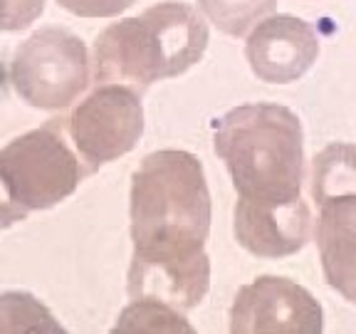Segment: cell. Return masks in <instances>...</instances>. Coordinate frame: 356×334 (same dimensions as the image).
<instances>
[{"instance_id":"1","label":"cell","mask_w":356,"mask_h":334,"mask_svg":"<svg viewBox=\"0 0 356 334\" xmlns=\"http://www.w3.org/2000/svg\"><path fill=\"white\" fill-rule=\"evenodd\" d=\"M211 233V191L188 151H154L131 178V240L139 260H193Z\"/></svg>"},{"instance_id":"2","label":"cell","mask_w":356,"mask_h":334,"mask_svg":"<svg viewBox=\"0 0 356 334\" xmlns=\"http://www.w3.org/2000/svg\"><path fill=\"white\" fill-rule=\"evenodd\" d=\"M216 154L240 198L289 203L305 181V141L295 111L282 104H240L216 127Z\"/></svg>"},{"instance_id":"3","label":"cell","mask_w":356,"mask_h":334,"mask_svg":"<svg viewBox=\"0 0 356 334\" xmlns=\"http://www.w3.org/2000/svg\"><path fill=\"white\" fill-rule=\"evenodd\" d=\"M208 47V25L186 3H159L139 17L111 22L95 42L99 84H124L144 92L200 62Z\"/></svg>"},{"instance_id":"4","label":"cell","mask_w":356,"mask_h":334,"mask_svg":"<svg viewBox=\"0 0 356 334\" xmlns=\"http://www.w3.org/2000/svg\"><path fill=\"white\" fill-rule=\"evenodd\" d=\"M312 198L319 206L317 245L329 287L356 305V146L329 144L314 156Z\"/></svg>"},{"instance_id":"5","label":"cell","mask_w":356,"mask_h":334,"mask_svg":"<svg viewBox=\"0 0 356 334\" xmlns=\"http://www.w3.org/2000/svg\"><path fill=\"white\" fill-rule=\"evenodd\" d=\"M84 173L87 168H82V159L67 144L60 119L22 134L0 149V178L28 211H44L70 198Z\"/></svg>"},{"instance_id":"6","label":"cell","mask_w":356,"mask_h":334,"mask_svg":"<svg viewBox=\"0 0 356 334\" xmlns=\"http://www.w3.org/2000/svg\"><path fill=\"white\" fill-rule=\"evenodd\" d=\"M10 82L30 106L65 109L89 84L87 47L70 30H38L13 55Z\"/></svg>"},{"instance_id":"7","label":"cell","mask_w":356,"mask_h":334,"mask_svg":"<svg viewBox=\"0 0 356 334\" xmlns=\"http://www.w3.org/2000/svg\"><path fill=\"white\" fill-rule=\"evenodd\" d=\"M67 134L87 173L129 154L144 134L139 92L124 84H99L67 119Z\"/></svg>"},{"instance_id":"8","label":"cell","mask_w":356,"mask_h":334,"mask_svg":"<svg viewBox=\"0 0 356 334\" xmlns=\"http://www.w3.org/2000/svg\"><path fill=\"white\" fill-rule=\"evenodd\" d=\"M235 334H319L322 305L302 285L287 278H257L238 289L230 310Z\"/></svg>"},{"instance_id":"9","label":"cell","mask_w":356,"mask_h":334,"mask_svg":"<svg viewBox=\"0 0 356 334\" xmlns=\"http://www.w3.org/2000/svg\"><path fill=\"white\" fill-rule=\"evenodd\" d=\"M319 55V38L309 22L295 15H273L257 22L248 38L245 57L257 79L287 84L300 79Z\"/></svg>"},{"instance_id":"10","label":"cell","mask_w":356,"mask_h":334,"mask_svg":"<svg viewBox=\"0 0 356 334\" xmlns=\"http://www.w3.org/2000/svg\"><path fill=\"white\" fill-rule=\"evenodd\" d=\"M235 238L257 257H287L309 240L312 216L302 198L289 203H255L240 198L235 206Z\"/></svg>"},{"instance_id":"11","label":"cell","mask_w":356,"mask_h":334,"mask_svg":"<svg viewBox=\"0 0 356 334\" xmlns=\"http://www.w3.org/2000/svg\"><path fill=\"white\" fill-rule=\"evenodd\" d=\"M208 285H211V260L203 253L193 260L131 257L127 289L131 300H156L176 310H191L206 297Z\"/></svg>"},{"instance_id":"12","label":"cell","mask_w":356,"mask_h":334,"mask_svg":"<svg viewBox=\"0 0 356 334\" xmlns=\"http://www.w3.org/2000/svg\"><path fill=\"white\" fill-rule=\"evenodd\" d=\"M220 33L240 38L275 10L277 0H195Z\"/></svg>"},{"instance_id":"13","label":"cell","mask_w":356,"mask_h":334,"mask_svg":"<svg viewBox=\"0 0 356 334\" xmlns=\"http://www.w3.org/2000/svg\"><path fill=\"white\" fill-rule=\"evenodd\" d=\"M114 332H193L181 310L156 300H134L122 312Z\"/></svg>"},{"instance_id":"14","label":"cell","mask_w":356,"mask_h":334,"mask_svg":"<svg viewBox=\"0 0 356 334\" xmlns=\"http://www.w3.org/2000/svg\"><path fill=\"white\" fill-rule=\"evenodd\" d=\"M0 332H62L47 307L28 292L0 295Z\"/></svg>"},{"instance_id":"15","label":"cell","mask_w":356,"mask_h":334,"mask_svg":"<svg viewBox=\"0 0 356 334\" xmlns=\"http://www.w3.org/2000/svg\"><path fill=\"white\" fill-rule=\"evenodd\" d=\"M44 10V0H0V33L25 30Z\"/></svg>"},{"instance_id":"16","label":"cell","mask_w":356,"mask_h":334,"mask_svg":"<svg viewBox=\"0 0 356 334\" xmlns=\"http://www.w3.org/2000/svg\"><path fill=\"white\" fill-rule=\"evenodd\" d=\"M57 3L79 17H114L131 8L136 0H57Z\"/></svg>"},{"instance_id":"17","label":"cell","mask_w":356,"mask_h":334,"mask_svg":"<svg viewBox=\"0 0 356 334\" xmlns=\"http://www.w3.org/2000/svg\"><path fill=\"white\" fill-rule=\"evenodd\" d=\"M28 213H30L28 208H22L20 203L13 198L10 191L3 184V178H0V230L10 228L13 223H17V221H25Z\"/></svg>"}]
</instances>
